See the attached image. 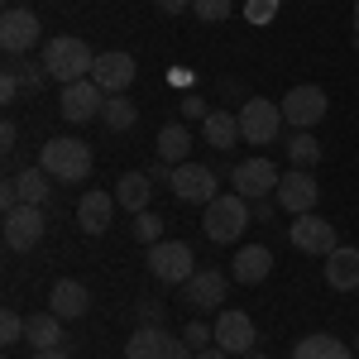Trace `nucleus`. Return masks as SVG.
<instances>
[{"instance_id":"nucleus-29","label":"nucleus","mask_w":359,"mask_h":359,"mask_svg":"<svg viewBox=\"0 0 359 359\" xmlns=\"http://www.w3.org/2000/svg\"><path fill=\"white\" fill-rule=\"evenodd\" d=\"M287 158H292V168H316L321 163V144L306 135V130H292V139H287Z\"/></svg>"},{"instance_id":"nucleus-18","label":"nucleus","mask_w":359,"mask_h":359,"mask_svg":"<svg viewBox=\"0 0 359 359\" xmlns=\"http://www.w3.org/2000/svg\"><path fill=\"white\" fill-rule=\"evenodd\" d=\"M326 283L335 292H359V249L340 245L335 254H326Z\"/></svg>"},{"instance_id":"nucleus-37","label":"nucleus","mask_w":359,"mask_h":359,"mask_svg":"<svg viewBox=\"0 0 359 359\" xmlns=\"http://www.w3.org/2000/svg\"><path fill=\"white\" fill-rule=\"evenodd\" d=\"M182 115H187V120H206V115H211V106H206L201 96H187V101H182Z\"/></svg>"},{"instance_id":"nucleus-31","label":"nucleus","mask_w":359,"mask_h":359,"mask_svg":"<svg viewBox=\"0 0 359 359\" xmlns=\"http://www.w3.org/2000/svg\"><path fill=\"white\" fill-rule=\"evenodd\" d=\"M135 240H139V245H158V240H163V216L139 211V216H135Z\"/></svg>"},{"instance_id":"nucleus-12","label":"nucleus","mask_w":359,"mask_h":359,"mask_svg":"<svg viewBox=\"0 0 359 359\" xmlns=\"http://www.w3.org/2000/svg\"><path fill=\"white\" fill-rule=\"evenodd\" d=\"M278 106H283V120H287L292 130H311V125L326 115V91H321V86H292Z\"/></svg>"},{"instance_id":"nucleus-21","label":"nucleus","mask_w":359,"mask_h":359,"mask_svg":"<svg viewBox=\"0 0 359 359\" xmlns=\"http://www.w3.org/2000/svg\"><path fill=\"white\" fill-rule=\"evenodd\" d=\"M230 273L240 278V283H249V287H254V283H264V278L273 273V254H269L264 245H245L240 254H235Z\"/></svg>"},{"instance_id":"nucleus-33","label":"nucleus","mask_w":359,"mask_h":359,"mask_svg":"<svg viewBox=\"0 0 359 359\" xmlns=\"http://www.w3.org/2000/svg\"><path fill=\"white\" fill-rule=\"evenodd\" d=\"M25 326H29V321H20V311H10V306L0 311V340H5V345L25 340Z\"/></svg>"},{"instance_id":"nucleus-43","label":"nucleus","mask_w":359,"mask_h":359,"mask_svg":"<svg viewBox=\"0 0 359 359\" xmlns=\"http://www.w3.org/2000/svg\"><path fill=\"white\" fill-rule=\"evenodd\" d=\"M355 39H359V0H355Z\"/></svg>"},{"instance_id":"nucleus-25","label":"nucleus","mask_w":359,"mask_h":359,"mask_svg":"<svg viewBox=\"0 0 359 359\" xmlns=\"http://www.w3.org/2000/svg\"><path fill=\"white\" fill-rule=\"evenodd\" d=\"M25 335H29V345H34V350H57V345H62V316H53V311L29 316Z\"/></svg>"},{"instance_id":"nucleus-6","label":"nucleus","mask_w":359,"mask_h":359,"mask_svg":"<svg viewBox=\"0 0 359 359\" xmlns=\"http://www.w3.org/2000/svg\"><path fill=\"white\" fill-rule=\"evenodd\" d=\"M172 196L177 201H196V206H211L221 196V177L206 163H177L172 168Z\"/></svg>"},{"instance_id":"nucleus-9","label":"nucleus","mask_w":359,"mask_h":359,"mask_svg":"<svg viewBox=\"0 0 359 359\" xmlns=\"http://www.w3.org/2000/svg\"><path fill=\"white\" fill-rule=\"evenodd\" d=\"M39 39H43V25H39L34 10H5L0 15V48H5V57H25Z\"/></svg>"},{"instance_id":"nucleus-35","label":"nucleus","mask_w":359,"mask_h":359,"mask_svg":"<svg viewBox=\"0 0 359 359\" xmlns=\"http://www.w3.org/2000/svg\"><path fill=\"white\" fill-rule=\"evenodd\" d=\"M245 15H249V25H269L278 15V0H245Z\"/></svg>"},{"instance_id":"nucleus-30","label":"nucleus","mask_w":359,"mask_h":359,"mask_svg":"<svg viewBox=\"0 0 359 359\" xmlns=\"http://www.w3.org/2000/svg\"><path fill=\"white\" fill-rule=\"evenodd\" d=\"M5 72H15L25 91H43V82H53L43 62H25V57H10V62H5Z\"/></svg>"},{"instance_id":"nucleus-42","label":"nucleus","mask_w":359,"mask_h":359,"mask_svg":"<svg viewBox=\"0 0 359 359\" xmlns=\"http://www.w3.org/2000/svg\"><path fill=\"white\" fill-rule=\"evenodd\" d=\"M34 359H72V355H67V350L57 345V350H34Z\"/></svg>"},{"instance_id":"nucleus-14","label":"nucleus","mask_w":359,"mask_h":359,"mask_svg":"<svg viewBox=\"0 0 359 359\" xmlns=\"http://www.w3.org/2000/svg\"><path fill=\"white\" fill-rule=\"evenodd\" d=\"M292 245L302 249V254H316V259H326V254H335V225L321 221V216H297L292 221Z\"/></svg>"},{"instance_id":"nucleus-23","label":"nucleus","mask_w":359,"mask_h":359,"mask_svg":"<svg viewBox=\"0 0 359 359\" xmlns=\"http://www.w3.org/2000/svg\"><path fill=\"white\" fill-rule=\"evenodd\" d=\"M149 196H154V177L149 172H125L120 182H115V201L125 206V211H149Z\"/></svg>"},{"instance_id":"nucleus-22","label":"nucleus","mask_w":359,"mask_h":359,"mask_svg":"<svg viewBox=\"0 0 359 359\" xmlns=\"http://www.w3.org/2000/svg\"><path fill=\"white\" fill-rule=\"evenodd\" d=\"M201 135H206V144H211V149H235V144H240V115H230V111H211L206 115V120H201Z\"/></svg>"},{"instance_id":"nucleus-8","label":"nucleus","mask_w":359,"mask_h":359,"mask_svg":"<svg viewBox=\"0 0 359 359\" xmlns=\"http://www.w3.org/2000/svg\"><path fill=\"white\" fill-rule=\"evenodd\" d=\"M273 201L283 206V211H292V216H311V211H316V201H321V187H316L311 168H292V172H283Z\"/></svg>"},{"instance_id":"nucleus-16","label":"nucleus","mask_w":359,"mask_h":359,"mask_svg":"<svg viewBox=\"0 0 359 359\" xmlns=\"http://www.w3.org/2000/svg\"><path fill=\"white\" fill-rule=\"evenodd\" d=\"M216 345L225 355H249L254 350V321L245 311H221L216 316Z\"/></svg>"},{"instance_id":"nucleus-4","label":"nucleus","mask_w":359,"mask_h":359,"mask_svg":"<svg viewBox=\"0 0 359 359\" xmlns=\"http://www.w3.org/2000/svg\"><path fill=\"white\" fill-rule=\"evenodd\" d=\"M144 264H149V273L158 278V283H187L196 273V254L187 240H158V245H149Z\"/></svg>"},{"instance_id":"nucleus-19","label":"nucleus","mask_w":359,"mask_h":359,"mask_svg":"<svg viewBox=\"0 0 359 359\" xmlns=\"http://www.w3.org/2000/svg\"><path fill=\"white\" fill-rule=\"evenodd\" d=\"M86 306H91V292H86V283H77V278H62V283L53 287V297H48V311L62 316V321L86 316Z\"/></svg>"},{"instance_id":"nucleus-45","label":"nucleus","mask_w":359,"mask_h":359,"mask_svg":"<svg viewBox=\"0 0 359 359\" xmlns=\"http://www.w3.org/2000/svg\"><path fill=\"white\" fill-rule=\"evenodd\" d=\"M355 350H359V340H355Z\"/></svg>"},{"instance_id":"nucleus-5","label":"nucleus","mask_w":359,"mask_h":359,"mask_svg":"<svg viewBox=\"0 0 359 359\" xmlns=\"http://www.w3.org/2000/svg\"><path fill=\"white\" fill-rule=\"evenodd\" d=\"M125 359H196V350L187 340L168 335L163 326H139L125 345Z\"/></svg>"},{"instance_id":"nucleus-20","label":"nucleus","mask_w":359,"mask_h":359,"mask_svg":"<svg viewBox=\"0 0 359 359\" xmlns=\"http://www.w3.org/2000/svg\"><path fill=\"white\" fill-rule=\"evenodd\" d=\"M115 196H106V192H86L82 201H77V225H82L86 235H106L111 230V216H115Z\"/></svg>"},{"instance_id":"nucleus-39","label":"nucleus","mask_w":359,"mask_h":359,"mask_svg":"<svg viewBox=\"0 0 359 359\" xmlns=\"http://www.w3.org/2000/svg\"><path fill=\"white\" fill-rule=\"evenodd\" d=\"M0 149H15V120L0 125Z\"/></svg>"},{"instance_id":"nucleus-1","label":"nucleus","mask_w":359,"mask_h":359,"mask_svg":"<svg viewBox=\"0 0 359 359\" xmlns=\"http://www.w3.org/2000/svg\"><path fill=\"white\" fill-rule=\"evenodd\" d=\"M43 67H48V77L62 86L82 82V77H91V67H96V53L86 48L82 39H67V34H57V39H48L43 43V57H39Z\"/></svg>"},{"instance_id":"nucleus-36","label":"nucleus","mask_w":359,"mask_h":359,"mask_svg":"<svg viewBox=\"0 0 359 359\" xmlns=\"http://www.w3.org/2000/svg\"><path fill=\"white\" fill-rule=\"evenodd\" d=\"M139 321H144V326H158V321H163V306L154 302V297H144V302H139Z\"/></svg>"},{"instance_id":"nucleus-10","label":"nucleus","mask_w":359,"mask_h":359,"mask_svg":"<svg viewBox=\"0 0 359 359\" xmlns=\"http://www.w3.org/2000/svg\"><path fill=\"white\" fill-rule=\"evenodd\" d=\"M230 182H235V192L245 196V201H264V196H273V192H278L283 172H278L269 158H245V163H235Z\"/></svg>"},{"instance_id":"nucleus-17","label":"nucleus","mask_w":359,"mask_h":359,"mask_svg":"<svg viewBox=\"0 0 359 359\" xmlns=\"http://www.w3.org/2000/svg\"><path fill=\"white\" fill-rule=\"evenodd\" d=\"M182 297L196 306V311H216L225 297V273L221 269H196L187 283H182Z\"/></svg>"},{"instance_id":"nucleus-40","label":"nucleus","mask_w":359,"mask_h":359,"mask_svg":"<svg viewBox=\"0 0 359 359\" xmlns=\"http://www.w3.org/2000/svg\"><path fill=\"white\" fill-rule=\"evenodd\" d=\"M273 206H278V201H269V196H264V201H254V211H259V221H269V216H273Z\"/></svg>"},{"instance_id":"nucleus-28","label":"nucleus","mask_w":359,"mask_h":359,"mask_svg":"<svg viewBox=\"0 0 359 359\" xmlns=\"http://www.w3.org/2000/svg\"><path fill=\"white\" fill-rule=\"evenodd\" d=\"M101 120H106V130H115V135H125L130 125L139 120V106L120 91V96H106V111H101Z\"/></svg>"},{"instance_id":"nucleus-34","label":"nucleus","mask_w":359,"mask_h":359,"mask_svg":"<svg viewBox=\"0 0 359 359\" xmlns=\"http://www.w3.org/2000/svg\"><path fill=\"white\" fill-rule=\"evenodd\" d=\"M182 340L192 345V350H206V345H216V326H201V321H187V331Z\"/></svg>"},{"instance_id":"nucleus-41","label":"nucleus","mask_w":359,"mask_h":359,"mask_svg":"<svg viewBox=\"0 0 359 359\" xmlns=\"http://www.w3.org/2000/svg\"><path fill=\"white\" fill-rule=\"evenodd\" d=\"M196 359H230V355H225L221 345H206V350H196Z\"/></svg>"},{"instance_id":"nucleus-24","label":"nucleus","mask_w":359,"mask_h":359,"mask_svg":"<svg viewBox=\"0 0 359 359\" xmlns=\"http://www.w3.org/2000/svg\"><path fill=\"white\" fill-rule=\"evenodd\" d=\"M187 154H192V130L187 125H163L158 130V158L163 163H187Z\"/></svg>"},{"instance_id":"nucleus-26","label":"nucleus","mask_w":359,"mask_h":359,"mask_svg":"<svg viewBox=\"0 0 359 359\" xmlns=\"http://www.w3.org/2000/svg\"><path fill=\"white\" fill-rule=\"evenodd\" d=\"M292 359H350V345H340L335 335H302Z\"/></svg>"},{"instance_id":"nucleus-32","label":"nucleus","mask_w":359,"mask_h":359,"mask_svg":"<svg viewBox=\"0 0 359 359\" xmlns=\"http://www.w3.org/2000/svg\"><path fill=\"white\" fill-rule=\"evenodd\" d=\"M192 15L206 25H221V20H230V0H192Z\"/></svg>"},{"instance_id":"nucleus-7","label":"nucleus","mask_w":359,"mask_h":359,"mask_svg":"<svg viewBox=\"0 0 359 359\" xmlns=\"http://www.w3.org/2000/svg\"><path fill=\"white\" fill-rule=\"evenodd\" d=\"M278 130H283V106L278 101L254 96V101L240 106V135H245V144H273Z\"/></svg>"},{"instance_id":"nucleus-2","label":"nucleus","mask_w":359,"mask_h":359,"mask_svg":"<svg viewBox=\"0 0 359 359\" xmlns=\"http://www.w3.org/2000/svg\"><path fill=\"white\" fill-rule=\"evenodd\" d=\"M39 168L53 182H86L91 177V149L82 139H48L43 154H39Z\"/></svg>"},{"instance_id":"nucleus-3","label":"nucleus","mask_w":359,"mask_h":359,"mask_svg":"<svg viewBox=\"0 0 359 359\" xmlns=\"http://www.w3.org/2000/svg\"><path fill=\"white\" fill-rule=\"evenodd\" d=\"M245 225H249V201L240 192L216 196V201L206 206V216H201V230H206L211 245H235V240L245 235Z\"/></svg>"},{"instance_id":"nucleus-38","label":"nucleus","mask_w":359,"mask_h":359,"mask_svg":"<svg viewBox=\"0 0 359 359\" xmlns=\"http://www.w3.org/2000/svg\"><path fill=\"white\" fill-rule=\"evenodd\" d=\"M163 15H182V10H192V0H154Z\"/></svg>"},{"instance_id":"nucleus-15","label":"nucleus","mask_w":359,"mask_h":359,"mask_svg":"<svg viewBox=\"0 0 359 359\" xmlns=\"http://www.w3.org/2000/svg\"><path fill=\"white\" fill-rule=\"evenodd\" d=\"M91 82L101 86L106 96L130 91V82H135V57H130V53H101V57H96V67H91Z\"/></svg>"},{"instance_id":"nucleus-11","label":"nucleus","mask_w":359,"mask_h":359,"mask_svg":"<svg viewBox=\"0 0 359 359\" xmlns=\"http://www.w3.org/2000/svg\"><path fill=\"white\" fill-rule=\"evenodd\" d=\"M62 120H72V125H86V120H96V115L106 111V91L91 82V77H82V82L62 86Z\"/></svg>"},{"instance_id":"nucleus-44","label":"nucleus","mask_w":359,"mask_h":359,"mask_svg":"<svg viewBox=\"0 0 359 359\" xmlns=\"http://www.w3.org/2000/svg\"><path fill=\"white\" fill-rule=\"evenodd\" d=\"M245 359H269V355H259V350H249V355Z\"/></svg>"},{"instance_id":"nucleus-13","label":"nucleus","mask_w":359,"mask_h":359,"mask_svg":"<svg viewBox=\"0 0 359 359\" xmlns=\"http://www.w3.org/2000/svg\"><path fill=\"white\" fill-rule=\"evenodd\" d=\"M43 240V206H15L10 216H5V245L10 249H34Z\"/></svg>"},{"instance_id":"nucleus-27","label":"nucleus","mask_w":359,"mask_h":359,"mask_svg":"<svg viewBox=\"0 0 359 359\" xmlns=\"http://www.w3.org/2000/svg\"><path fill=\"white\" fill-rule=\"evenodd\" d=\"M15 187H20V201H25V206H43L53 177H48L43 168H25V172H15Z\"/></svg>"}]
</instances>
